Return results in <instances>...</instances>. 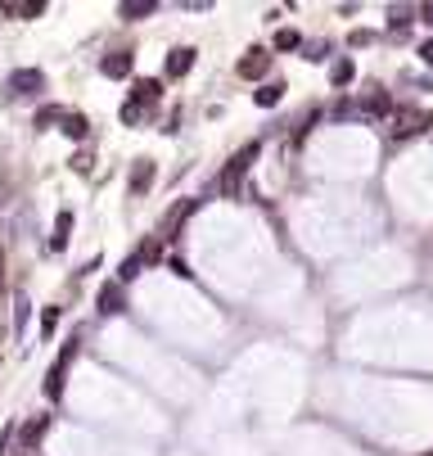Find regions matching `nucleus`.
Segmentation results:
<instances>
[{"label": "nucleus", "instance_id": "nucleus-18", "mask_svg": "<svg viewBox=\"0 0 433 456\" xmlns=\"http://www.w3.org/2000/svg\"><path fill=\"white\" fill-rule=\"evenodd\" d=\"M59 118H64V109H59V104H45L41 113H36V127H41V131H50Z\"/></svg>", "mask_w": 433, "mask_h": 456}, {"label": "nucleus", "instance_id": "nucleus-17", "mask_svg": "<svg viewBox=\"0 0 433 456\" xmlns=\"http://www.w3.org/2000/svg\"><path fill=\"white\" fill-rule=\"evenodd\" d=\"M280 91H284V86H280V82H266V86H262V91H257V95H253V100H257V104H262V109H271V104H280Z\"/></svg>", "mask_w": 433, "mask_h": 456}, {"label": "nucleus", "instance_id": "nucleus-23", "mask_svg": "<svg viewBox=\"0 0 433 456\" xmlns=\"http://www.w3.org/2000/svg\"><path fill=\"white\" fill-rule=\"evenodd\" d=\"M28 316H32L28 299H18V312H14V335H23V330H28Z\"/></svg>", "mask_w": 433, "mask_h": 456}, {"label": "nucleus", "instance_id": "nucleus-27", "mask_svg": "<svg viewBox=\"0 0 433 456\" xmlns=\"http://www.w3.org/2000/svg\"><path fill=\"white\" fill-rule=\"evenodd\" d=\"M91 163H95L91 154H77V158H72V167H77V172H91Z\"/></svg>", "mask_w": 433, "mask_h": 456}, {"label": "nucleus", "instance_id": "nucleus-22", "mask_svg": "<svg viewBox=\"0 0 433 456\" xmlns=\"http://www.w3.org/2000/svg\"><path fill=\"white\" fill-rule=\"evenodd\" d=\"M366 113H388V95H383V91H375V95H366Z\"/></svg>", "mask_w": 433, "mask_h": 456}, {"label": "nucleus", "instance_id": "nucleus-1", "mask_svg": "<svg viewBox=\"0 0 433 456\" xmlns=\"http://www.w3.org/2000/svg\"><path fill=\"white\" fill-rule=\"evenodd\" d=\"M253 158H257V145H244V150L230 158L226 172H221V181H217L221 194H230V199L240 194V186H244V177H249V163H253Z\"/></svg>", "mask_w": 433, "mask_h": 456}, {"label": "nucleus", "instance_id": "nucleus-9", "mask_svg": "<svg viewBox=\"0 0 433 456\" xmlns=\"http://www.w3.org/2000/svg\"><path fill=\"white\" fill-rule=\"evenodd\" d=\"M158 95H163V82H158V77H140L131 86V104H140V109H154Z\"/></svg>", "mask_w": 433, "mask_h": 456}, {"label": "nucleus", "instance_id": "nucleus-21", "mask_svg": "<svg viewBox=\"0 0 433 456\" xmlns=\"http://www.w3.org/2000/svg\"><path fill=\"white\" fill-rule=\"evenodd\" d=\"M59 321H64V312H59V307H45L41 312V335H55Z\"/></svg>", "mask_w": 433, "mask_h": 456}, {"label": "nucleus", "instance_id": "nucleus-26", "mask_svg": "<svg viewBox=\"0 0 433 456\" xmlns=\"http://www.w3.org/2000/svg\"><path fill=\"white\" fill-rule=\"evenodd\" d=\"M140 118H145V109H140V104H131V100L122 104V122H127V127H131V122H140Z\"/></svg>", "mask_w": 433, "mask_h": 456}, {"label": "nucleus", "instance_id": "nucleus-8", "mask_svg": "<svg viewBox=\"0 0 433 456\" xmlns=\"http://www.w3.org/2000/svg\"><path fill=\"white\" fill-rule=\"evenodd\" d=\"M154 186V158H135L131 163V177H127V190L131 194H145Z\"/></svg>", "mask_w": 433, "mask_h": 456}, {"label": "nucleus", "instance_id": "nucleus-24", "mask_svg": "<svg viewBox=\"0 0 433 456\" xmlns=\"http://www.w3.org/2000/svg\"><path fill=\"white\" fill-rule=\"evenodd\" d=\"M14 14H23V18H36V14H45V0H28V5H14Z\"/></svg>", "mask_w": 433, "mask_h": 456}, {"label": "nucleus", "instance_id": "nucleus-28", "mask_svg": "<svg viewBox=\"0 0 433 456\" xmlns=\"http://www.w3.org/2000/svg\"><path fill=\"white\" fill-rule=\"evenodd\" d=\"M420 59H424V64H433V41H424V45H420Z\"/></svg>", "mask_w": 433, "mask_h": 456}, {"label": "nucleus", "instance_id": "nucleus-6", "mask_svg": "<svg viewBox=\"0 0 433 456\" xmlns=\"http://www.w3.org/2000/svg\"><path fill=\"white\" fill-rule=\"evenodd\" d=\"M95 307H100L104 316H118V312H127V289H122L118 280H113V285H104V289H100V299H95Z\"/></svg>", "mask_w": 433, "mask_h": 456}, {"label": "nucleus", "instance_id": "nucleus-11", "mask_svg": "<svg viewBox=\"0 0 433 456\" xmlns=\"http://www.w3.org/2000/svg\"><path fill=\"white\" fill-rule=\"evenodd\" d=\"M50 429V416H36V421H28L18 429V447L23 452H36V443H41V434Z\"/></svg>", "mask_w": 433, "mask_h": 456}, {"label": "nucleus", "instance_id": "nucleus-16", "mask_svg": "<svg viewBox=\"0 0 433 456\" xmlns=\"http://www.w3.org/2000/svg\"><path fill=\"white\" fill-rule=\"evenodd\" d=\"M140 253H127V257H122V262H118V285H127V280H135V276H140Z\"/></svg>", "mask_w": 433, "mask_h": 456}, {"label": "nucleus", "instance_id": "nucleus-25", "mask_svg": "<svg viewBox=\"0 0 433 456\" xmlns=\"http://www.w3.org/2000/svg\"><path fill=\"white\" fill-rule=\"evenodd\" d=\"M411 14H415V9H406V5L398 9V5H393V9H388V23H393V28H406V23H411Z\"/></svg>", "mask_w": 433, "mask_h": 456}, {"label": "nucleus", "instance_id": "nucleus-29", "mask_svg": "<svg viewBox=\"0 0 433 456\" xmlns=\"http://www.w3.org/2000/svg\"><path fill=\"white\" fill-rule=\"evenodd\" d=\"M420 18H424L429 28H433V5H420Z\"/></svg>", "mask_w": 433, "mask_h": 456}, {"label": "nucleus", "instance_id": "nucleus-13", "mask_svg": "<svg viewBox=\"0 0 433 456\" xmlns=\"http://www.w3.org/2000/svg\"><path fill=\"white\" fill-rule=\"evenodd\" d=\"M68 230H72V213L64 208V213L55 217V235H50V253H64L68 249Z\"/></svg>", "mask_w": 433, "mask_h": 456}, {"label": "nucleus", "instance_id": "nucleus-19", "mask_svg": "<svg viewBox=\"0 0 433 456\" xmlns=\"http://www.w3.org/2000/svg\"><path fill=\"white\" fill-rule=\"evenodd\" d=\"M330 77H334V86H348V82L356 77V68H352V59H339V64H334V72H330Z\"/></svg>", "mask_w": 433, "mask_h": 456}, {"label": "nucleus", "instance_id": "nucleus-10", "mask_svg": "<svg viewBox=\"0 0 433 456\" xmlns=\"http://www.w3.org/2000/svg\"><path fill=\"white\" fill-rule=\"evenodd\" d=\"M429 127V113H415V109H402L398 118H393V135H415Z\"/></svg>", "mask_w": 433, "mask_h": 456}, {"label": "nucleus", "instance_id": "nucleus-20", "mask_svg": "<svg viewBox=\"0 0 433 456\" xmlns=\"http://www.w3.org/2000/svg\"><path fill=\"white\" fill-rule=\"evenodd\" d=\"M303 45V36L293 32V28H284V32H276V50H298Z\"/></svg>", "mask_w": 433, "mask_h": 456}, {"label": "nucleus", "instance_id": "nucleus-4", "mask_svg": "<svg viewBox=\"0 0 433 456\" xmlns=\"http://www.w3.org/2000/svg\"><path fill=\"white\" fill-rule=\"evenodd\" d=\"M266 68H271V55L262 50V45H253V50L244 55L240 64H235V72H240V77H249V82H257V77H266Z\"/></svg>", "mask_w": 433, "mask_h": 456}, {"label": "nucleus", "instance_id": "nucleus-7", "mask_svg": "<svg viewBox=\"0 0 433 456\" xmlns=\"http://www.w3.org/2000/svg\"><path fill=\"white\" fill-rule=\"evenodd\" d=\"M131 68H135V55H131V50H113V55L100 59V72H104V77H131Z\"/></svg>", "mask_w": 433, "mask_h": 456}, {"label": "nucleus", "instance_id": "nucleus-15", "mask_svg": "<svg viewBox=\"0 0 433 456\" xmlns=\"http://www.w3.org/2000/svg\"><path fill=\"white\" fill-rule=\"evenodd\" d=\"M59 122H64V135H68V140H86V135H91V122H86L81 113H64Z\"/></svg>", "mask_w": 433, "mask_h": 456}, {"label": "nucleus", "instance_id": "nucleus-2", "mask_svg": "<svg viewBox=\"0 0 433 456\" xmlns=\"http://www.w3.org/2000/svg\"><path fill=\"white\" fill-rule=\"evenodd\" d=\"M77 343H81V339H68V343H64V352H59V362L50 366V371H45V398H50V402L64 398V375H68L72 357H77Z\"/></svg>", "mask_w": 433, "mask_h": 456}, {"label": "nucleus", "instance_id": "nucleus-12", "mask_svg": "<svg viewBox=\"0 0 433 456\" xmlns=\"http://www.w3.org/2000/svg\"><path fill=\"white\" fill-rule=\"evenodd\" d=\"M190 68H194V50L190 45H176V50L167 55V77H185Z\"/></svg>", "mask_w": 433, "mask_h": 456}, {"label": "nucleus", "instance_id": "nucleus-5", "mask_svg": "<svg viewBox=\"0 0 433 456\" xmlns=\"http://www.w3.org/2000/svg\"><path fill=\"white\" fill-rule=\"evenodd\" d=\"M199 204H203V199H181V204H176V208H171V213H167L163 230H158V240H163V244H167V240H176V230L185 226V217H190V213H194V208H199Z\"/></svg>", "mask_w": 433, "mask_h": 456}, {"label": "nucleus", "instance_id": "nucleus-14", "mask_svg": "<svg viewBox=\"0 0 433 456\" xmlns=\"http://www.w3.org/2000/svg\"><path fill=\"white\" fill-rule=\"evenodd\" d=\"M118 14L122 18H150V14H158V0H122Z\"/></svg>", "mask_w": 433, "mask_h": 456}, {"label": "nucleus", "instance_id": "nucleus-3", "mask_svg": "<svg viewBox=\"0 0 433 456\" xmlns=\"http://www.w3.org/2000/svg\"><path fill=\"white\" fill-rule=\"evenodd\" d=\"M5 91H9V100H18V95H36V91H45V72L41 68H18V72H9Z\"/></svg>", "mask_w": 433, "mask_h": 456}]
</instances>
